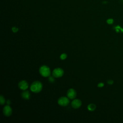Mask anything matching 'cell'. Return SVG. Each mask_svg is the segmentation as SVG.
<instances>
[{
  "mask_svg": "<svg viewBox=\"0 0 123 123\" xmlns=\"http://www.w3.org/2000/svg\"><path fill=\"white\" fill-rule=\"evenodd\" d=\"M42 83L39 81H36L34 82L30 86V89L34 93H37L40 92L42 89Z\"/></svg>",
  "mask_w": 123,
  "mask_h": 123,
  "instance_id": "obj_1",
  "label": "cell"
},
{
  "mask_svg": "<svg viewBox=\"0 0 123 123\" xmlns=\"http://www.w3.org/2000/svg\"><path fill=\"white\" fill-rule=\"evenodd\" d=\"M40 74L43 77H49L51 75L50 68L47 66H41L39 69Z\"/></svg>",
  "mask_w": 123,
  "mask_h": 123,
  "instance_id": "obj_2",
  "label": "cell"
},
{
  "mask_svg": "<svg viewBox=\"0 0 123 123\" xmlns=\"http://www.w3.org/2000/svg\"><path fill=\"white\" fill-rule=\"evenodd\" d=\"M64 74V70L61 68H55L52 71V76L56 78H59L62 77Z\"/></svg>",
  "mask_w": 123,
  "mask_h": 123,
  "instance_id": "obj_3",
  "label": "cell"
},
{
  "mask_svg": "<svg viewBox=\"0 0 123 123\" xmlns=\"http://www.w3.org/2000/svg\"><path fill=\"white\" fill-rule=\"evenodd\" d=\"M58 103L62 106H66L69 103L68 98L66 97H62L58 100Z\"/></svg>",
  "mask_w": 123,
  "mask_h": 123,
  "instance_id": "obj_4",
  "label": "cell"
},
{
  "mask_svg": "<svg viewBox=\"0 0 123 123\" xmlns=\"http://www.w3.org/2000/svg\"><path fill=\"white\" fill-rule=\"evenodd\" d=\"M3 113L5 116L7 117H9L11 115V114H12V109L9 106V105L7 104V105L5 106L3 109Z\"/></svg>",
  "mask_w": 123,
  "mask_h": 123,
  "instance_id": "obj_5",
  "label": "cell"
},
{
  "mask_svg": "<svg viewBox=\"0 0 123 123\" xmlns=\"http://www.w3.org/2000/svg\"><path fill=\"white\" fill-rule=\"evenodd\" d=\"M67 96L70 99H74L76 97L77 92L73 88L69 89L67 93Z\"/></svg>",
  "mask_w": 123,
  "mask_h": 123,
  "instance_id": "obj_6",
  "label": "cell"
},
{
  "mask_svg": "<svg viewBox=\"0 0 123 123\" xmlns=\"http://www.w3.org/2000/svg\"><path fill=\"white\" fill-rule=\"evenodd\" d=\"M82 105L81 101L79 99H75L73 100L71 103L72 107L74 109H78Z\"/></svg>",
  "mask_w": 123,
  "mask_h": 123,
  "instance_id": "obj_7",
  "label": "cell"
},
{
  "mask_svg": "<svg viewBox=\"0 0 123 123\" xmlns=\"http://www.w3.org/2000/svg\"><path fill=\"white\" fill-rule=\"evenodd\" d=\"M18 87L21 89L26 90L28 87V84L26 81L22 80L19 83Z\"/></svg>",
  "mask_w": 123,
  "mask_h": 123,
  "instance_id": "obj_8",
  "label": "cell"
},
{
  "mask_svg": "<svg viewBox=\"0 0 123 123\" xmlns=\"http://www.w3.org/2000/svg\"><path fill=\"white\" fill-rule=\"evenodd\" d=\"M22 97L26 100H29L30 99V94L29 91L28 90H25L24 92H23L21 94Z\"/></svg>",
  "mask_w": 123,
  "mask_h": 123,
  "instance_id": "obj_9",
  "label": "cell"
},
{
  "mask_svg": "<svg viewBox=\"0 0 123 123\" xmlns=\"http://www.w3.org/2000/svg\"><path fill=\"white\" fill-rule=\"evenodd\" d=\"M96 108V106L93 103H90L87 106V109L89 111H93Z\"/></svg>",
  "mask_w": 123,
  "mask_h": 123,
  "instance_id": "obj_10",
  "label": "cell"
},
{
  "mask_svg": "<svg viewBox=\"0 0 123 123\" xmlns=\"http://www.w3.org/2000/svg\"><path fill=\"white\" fill-rule=\"evenodd\" d=\"M0 102H1V104L2 105L5 102V99L3 95H1V97H0Z\"/></svg>",
  "mask_w": 123,
  "mask_h": 123,
  "instance_id": "obj_11",
  "label": "cell"
},
{
  "mask_svg": "<svg viewBox=\"0 0 123 123\" xmlns=\"http://www.w3.org/2000/svg\"><path fill=\"white\" fill-rule=\"evenodd\" d=\"M67 54L66 53H63L60 55V58L61 60H65L67 58Z\"/></svg>",
  "mask_w": 123,
  "mask_h": 123,
  "instance_id": "obj_12",
  "label": "cell"
},
{
  "mask_svg": "<svg viewBox=\"0 0 123 123\" xmlns=\"http://www.w3.org/2000/svg\"><path fill=\"white\" fill-rule=\"evenodd\" d=\"M48 79H49V82L51 83H53L55 81L54 78L53 77H52V76H49Z\"/></svg>",
  "mask_w": 123,
  "mask_h": 123,
  "instance_id": "obj_13",
  "label": "cell"
},
{
  "mask_svg": "<svg viewBox=\"0 0 123 123\" xmlns=\"http://www.w3.org/2000/svg\"><path fill=\"white\" fill-rule=\"evenodd\" d=\"M12 30L13 32L16 33V32H17L18 31V28H17V27H15V26H14V27H12Z\"/></svg>",
  "mask_w": 123,
  "mask_h": 123,
  "instance_id": "obj_14",
  "label": "cell"
},
{
  "mask_svg": "<svg viewBox=\"0 0 123 123\" xmlns=\"http://www.w3.org/2000/svg\"><path fill=\"white\" fill-rule=\"evenodd\" d=\"M107 23L108 24L111 25V24H112L113 23V19H108L107 20Z\"/></svg>",
  "mask_w": 123,
  "mask_h": 123,
  "instance_id": "obj_15",
  "label": "cell"
},
{
  "mask_svg": "<svg viewBox=\"0 0 123 123\" xmlns=\"http://www.w3.org/2000/svg\"><path fill=\"white\" fill-rule=\"evenodd\" d=\"M107 83L109 84V85H112L113 83V80H109L108 81H107Z\"/></svg>",
  "mask_w": 123,
  "mask_h": 123,
  "instance_id": "obj_16",
  "label": "cell"
},
{
  "mask_svg": "<svg viewBox=\"0 0 123 123\" xmlns=\"http://www.w3.org/2000/svg\"><path fill=\"white\" fill-rule=\"evenodd\" d=\"M104 86V83H100L98 84V87H102Z\"/></svg>",
  "mask_w": 123,
  "mask_h": 123,
  "instance_id": "obj_17",
  "label": "cell"
},
{
  "mask_svg": "<svg viewBox=\"0 0 123 123\" xmlns=\"http://www.w3.org/2000/svg\"><path fill=\"white\" fill-rule=\"evenodd\" d=\"M6 103L8 105H10L11 104V101L10 100H8L7 101H6Z\"/></svg>",
  "mask_w": 123,
  "mask_h": 123,
  "instance_id": "obj_18",
  "label": "cell"
}]
</instances>
